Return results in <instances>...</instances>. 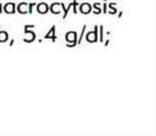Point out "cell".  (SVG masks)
<instances>
[{
  "label": "cell",
  "mask_w": 156,
  "mask_h": 136,
  "mask_svg": "<svg viewBox=\"0 0 156 136\" xmlns=\"http://www.w3.org/2000/svg\"><path fill=\"white\" fill-rule=\"evenodd\" d=\"M91 11V5H88V3H83L80 7V12L83 14H87L89 13V12Z\"/></svg>",
  "instance_id": "cell-5"
},
{
  "label": "cell",
  "mask_w": 156,
  "mask_h": 136,
  "mask_svg": "<svg viewBox=\"0 0 156 136\" xmlns=\"http://www.w3.org/2000/svg\"><path fill=\"white\" fill-rule=\"evenodd\" d=\"M59 5H60V3H55V5H51V12H52V13H55V14L60 13V10L58 9Z\"/></svg>",
  "instance_id": "cell-7"
},
{
  "label": "cell",
  "mask_w": 156,
  "mask_h": 136,
  "mask_svg": "<svg viewBox=\"0 0 156 136\" xmlns=\"http://www.w3.org/2000/svg\"><path fill=\"white\" fill-rule=\"evenodd\" d=\"M87 41L90 43H94V41H98V31H94V32H90L87 34Z\"/></svg>",
  "instance_id": "cell-1"
},
{
  "label": "cell",
  "mask_w": 156,
  "mask_h": 136,
  "mask_svg": "<svg viewBox=\"0 0 156 136\" xmlns=\"http://www.w3.org/2000/svg\"><path fill=\"white\" fill-rule=\"evenodd\" d=\"M76 37H77V35H76V32H69L66 34V41H69V43H75L76 41Z\"/></svg>",
  "instance_id": "cell-4"
},
{
  "label": "cell",
  "mask_w": 156,
  "mask_h": 136,
  "mask_svg": "<svg viewBox=\"0 0 156 136\" xmlns=\"http://www.w3.org/2000/svg\"><path fill=\"white\" fill-rule=\"evenodd\" d=\"M5 12L13 14L14 12H15V5H14V3H7V5H5Z\"/></svg>",
  "instance_id": "cell-3"
},
{
  "label": "cell",
  "mask_w": 156,
  "mask_h": 136,
  "mask_svg": "<svg viewBox=\"0 0 156 136\" xmlns=\"http://www.w3.org/2000/svg\"><path fill=\"white\" fill-rule=\"evenodd\" d=\"M47 11H48V5H46V3L42 2L37 5V12H39L40 14H45Z\"/></svg>",
  "instance_id": "cell-2"
},
{
  "label": "cell",
  "mask_w": 156,
  "mask_h": 136,
  "mask_svg": "<svg viewBox=\"0 0 156 136\" xmlns=\"http://www.w3.org/2000/svg\"><path fill=\"white\" fill-rule=\"evenodd\" d=\"M27 5H28V3H26V2H22L20 5H18V12H20V13H22V14L27 13V12H28V11H27V10L25 9V8H26Z\"/></svg>",
  "instance_id": "cell-6"
}]
</instances>
